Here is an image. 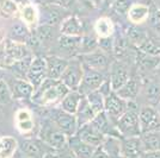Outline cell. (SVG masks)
<instances>
[{
  "label": "cell",
  "mask_w": 160,
  "mask_h": 158,
  "mask_svg": "<svg viewBox=\"0 0 160 158\" xmlns=\"http://www.w3.org/2000/svg\"><path fill=\"white\" fill-rule=\"evenodd\" d=\"M71 89L61 80L47 79L37 89H35L31 101L40 107H49L60 104Z\"/></svg>",
  "instance_id": "obj_1"
},
{
  "label": "cell",
  "mask_w": 160,
  "mask_h": 158,
  "mask_svg": "<svg viewBox=\"0 0 160 158\" xmlns=\"http://www.w3.org/2000/svg\"><path fill=\"white\" fill-rule=\"evenodd\" d=\"M116 127L122 137H140L142 134L139 119V107L135 105V101H129V107L127 112L121 117Z\"/></svg>",
  "instance_id": "obj_2"
},
{
  "label": "cell",
  "mask_w": 160,
  "mask_h": 158,
  "mask_svg": "<svg viewBox=\"0 0 160 158\" xmlns=\"http://www.w3.org/2000/svg\"><path fill=\"white\" fill-rule=\"evenodd\" d=\"M38 138L47 143L55 151L63 150L68 146V137L62 131H60L49 118L41 126Z\"/></svg>",
  "instance_id": "obj_3"
},
{
  "label": "cell",
  "mask_w": 160,
  "mask_h": 158,
  "mask_svg": "<svg viewBox=\"0 0 160 158\" xmlns=\"http://www.w3.org/2000/svg\"><path fill=\"white\" fill-rule=\"evenodd\" d=\"M48 118L56 125V127L62 131L67 137H72L78 132V121L75 118V114H71L59 108H53L49 111Z\"/></svg>",
  "instance_id": "obj_4"
},
{
  "label": "cell",
  "mask_w": 160,
  "mask_h": 158,
  "mask_svg": "<svg viewBox=\"0 0 160 158\" xmlns=\"http://www.w3.org/2000/svg\"><path fill=\"white\" fill-rule=\"evenodd\" d=\"M84 76V64L80 57H72L68 61V66L61 76V81L71 91H78Z\"/></svg>",
  "instance_id": "obj_5"
},
{
  "label": "cell",
  "mask_w": 160,
  "mask_h": 158,
  "mask_svg": "<svg viewBox=\"0 0 160 158\" xmlns=\"http://www.w3.org/2000/svg\"><path fill=\"white\" fill-rule=\"evenodd\" d=\"M18 150L28 158H44L48 153L55 151L41 138H25L19 143Z\"/></svg>",
  "instance_id": "obj_6"
},
{
  "label": "cell",
  "mask_w": 160,
  "mask_h": 158,
  "mask_svg": "<svg viewBox=\"0 0 160 158\" xmlns=\"http://www.w3.org/2000/svg\"><path fill=\"white\" fill-rule=\"evenodd\" d=\"M105 81H107V79H105V75L103 74V72L88 68L87 66L84 64V76H82V81L80 83L78 91L84 96H86L87 94H90L91 92L99 89Z\"/></svg>",
  "instance_id": "obj_7"
},
{
  "label": "cell",
  "mask_w": 160,
  "mask_h": 158,
  "mask_svg": "<svg viewBox=\"0 0 160 158\" xmlns=\"http://www.w3.org/2000/svg\"><path fill=\"white\" fill-rule=\"evenodd\" d=\"M108 74H109V82L113 92L118 91L132 77L126 62L118 61V59H113L111 62V64L108 69Z\"/></svg>",
  "instance_id": "obj_8"
},
{
  "label": "cell",
  "mask_w": 160,
  "mask_h": 158,
  "mask_svg": "<svg viewBox=\"0 0 160 158\" xmlns=\"http://www.w3.org/2000/svg\"><path fill=\"white\" fill-rule=\"evenodd\" d=\"M27 80L37 89L38 87L48 79L47 61L43 57H33L30 66L25 72Z\"/></svg>",
  "instance_id": "obj_9"
},
{
  "label": "cell",
  "mask_w": 160,
  "mask_h": 158,
  "mask_svg": "<svg viewBox=\"0 0 160 158\" xmlns=\"http://www.w3.org/2000/svg\"><path fill=\"white\" fill-rule=\"evenodd\" d=\"M129 107V101L120 98L116 92H111L105 96V105H104V112L108 114V117L112 120L116 125L117 120L127 112Z\"/></svg>",
  "instance_id": "obj_10"
},
{
  "label": "cell",
  "mask_w": 160,
  "mask_h": 158,
  "mask_svg": "<svg viewBox=\"0 0 160 158\" xmlns=\"http://www.w3.org/2000/svg\"><path fill=\"white\" fill-rule=\"evenodd\" d=\"M139 119L142 133L157 131L160 128V113L157 107L143 105L139 108Z\"/></svg>",
  "instance_id": "obj_11"
},
{
  "label": "cell",
  "mask_w": 160,
  "mask_h": 158,
  "mask_svg": "<svg viewBox=\"0 0 160 158\" xmlns=\"http://www.w3.org/2000/svg\"><path fill=\"white\" fill-rule=\"evenodd\" d=\"M80 59L88 68H92V69L99 70V72L108 70L110 64H111L109 55L107 53H104L103 50H100V49H97L96 51H92V53H90L81 55Z\"/></svg>",
  "instance_id": "obj_12"
},
{
  "label": "cell",
  "mask_w": 160,
  "mask_h": 158,
  "mask_svg": "<svg viewBox=\"0 0 160 158\" xmlns=\"http://www.w3.org/2000/svg\"><path fill=\"white\" fill-rule=\"evenodd\" d=\"M127 20L132 25H142L149 20L151 17V5L146 2L136 1L129 8L127 13Z\"/></svg>",
  "instance_id": "obj_13"
},
{
  "label": "cell",
  "mask_w": 160,
  "mask_h": 158,
  "mask_svg": "<svg viewBox=\"0 0 160 158\" xmlns=\"http://www.w3.org/2000/svg\"><path fill=\"white\" fill-rule=\"evenodd\" d=\"M91 125L93 126L98 132H100L104 137H109V136L122 137L120 134V132H118V130H117L116 125H115V123L108 117V114L104 111L98 113L94 117L93 120L91 121Z\"/></svg>",
  "instance_id": "obj_14"
},
{
  "label": "cell",
  "mask_w": 160,
  "mask_h": 158,
  "mask_svg": "<svg viewBox=\"0 0 160 158\" xmlns=\"http://www.w3.org/2000/svg\"><path fill=\"white\" fill-rule=\"evenodd\" d=\"M143 150L140 137H122L121 138V153L126 158H139Z\"/></svg>",
  "instance_id": "obj_15"
},
{
  "label": "cell",
  "mask_w": 160,
  "mask_h": 158,
  "mask_svg": "<svg viewBox=\"0 0 160 158\" xmlns=\"http://www.w3.org/2000/svg\"><path fill=\"white\" fill-rule=\"evenodd\" d=\"M68 149L77 158H91L97 147L85 143L77 134H74L68 137Z\"/></svg>",
  "instance_id": "obj_16"
},
{
  "label": "cell",
  "mask_w": 160,
  "mask_h": 158,
  "mask_svg": "<svg viewBox=\"0 0 160 158\" xmlns=\"http://www.w3.org/2000/svg\"><path fill=\"white\" fill-rule=\"evenodd\" d=\"M5 57L12 63H17L30 57L25 43H18L14 40L7 42L5 48Z\"/></svg>",
  "instance_id": "obj_17"
},
{
  "label": "cell",
  "mask_w": 160,
  "mask_h": 158,
  "mask_svg": "<svg viewBox=\"0 0 160 158\" xmlns=\"http://www.w3.org/2000/svg\"><path fill=\"white\" fill-rule=\"evenodd\" d=\"M77 136L81 140H84L85 143L92 145L94 147H98L100 145H103L104 139H105V137L100 132H98L93 126L91 125V123L81 126L77 132Z\"/></svg>",
  "instance_id": "obj_18"
},
{
  "label": "cell",
  "mask_w": 160,
  "mask_h": 158,
  "mask_svg": "<svg viewBox=\"0 0 160 158\" xmlns=\"http://www.w3.org/2000/svg\"><path fill=\"white\" fill-rule=\"evenodd\" d=\"M60 32L61 35L81 37L84 35V24L78 16H68L61 21Z\"/></svg>",
  "instance_id": "obj_19"
},
{
  "label": "cell",
  "mask_w": 160,
  "mask_h": 158,
  "mask_svg": "<svg viewBox=\"0 0 160 158\" xmlns=\"http://www.w3.org/2000/svg\"><path fill=\"white\" fill-rule=\"evenodd\" d=\"M80 43L81 37L77 36H67L61 35L58 38V46L63 53L68 55L69 57H75L80 53Z\"/></svg>",
  "instance_id": "obj_20"
},
{
  "label": "cell",
  "mask_w": 160,
  "mask_h": 158,
  "mask_svg": "<svg viewBox=\"0 0 160 158\" xmlns=\"http://www.w3.org/2000/svg\"><path fill=\"white\" fill-rule=\"evenodd\" d=\"M47 68H48V79L61 80L63 72L66 70L69 59L62 58L60 56H48L47 58Z\"/></svg>",
  "instance_id": "obj_21"
},
{
  "label": "cell",
  "mask_w": 160,
  "mask_h": 158,
  "mask_svg": "<svg viewBox=\"0 0 160 158\" xmlns=\"http://www.w3.org/2000/svg\"><path fill=\"white\" fill-rule=\"evenodd\" d=\"M141 89V82L135 77H130L127 82L121 87L118 91H116V94L124 99L126 101H135L138 99Z\"/></svg>",
  "instance_id": "obj_22"
},
{
  "label": "cell",
  "mask_w": 160,
  "mask_h": 158,
  "mask_svg": "<svg viewBox=\"0 0 160 158\" xmlns=\"http://www.w3.org/2000/svg\"><path fill=\"white\" fill-rule=\"evenodd\" d=\"M12 94L14 99L19 100H31L33 93H35V87L24 79H14L12 82Z\"/></svg>",
  "instance_id": "obj_23"
},
{
  "label": "cell",
  "mask_w": 160,
  "mask_h": 158,
  "mask_svg": "<svg viewBox=\"0 0 160 158\" xmlns=\"http://www.w3.org/2000/svg\"><path fill=\"white\" fill-rule=\"evenodd\" d=\"M135 62L138 69H140L141 72H155L157 68L160 66V57L141 53L138 49V53L135 55Z\"/></svg>",
  "instance_id": "obj_24"
},
{
  "label": "cell",
  "mask_w": 160,
  "mask_h": 158,
  "mask_svg": "<svg viewBox=\"0 0 160 158\" xmlns=\"http://www.w3.org/2000/svg\"><path fill=\"white\" fill-rule=\"evenodd\" d=\"M16 127L22 134H29L35 128L32 114L29 109H19L16 114Z\"/></svg>",
  "instance_id": "obj_25"
},
{
  "label": "cell",
  "mask_w": 160,
  "mask_h": 158,
  "mask_svg": "<svg viewBox=\"0 0 160 158\" xmlns=\"http://www.w3.org/2000/svg\"><path fill=\"white\" fill-rule=\"evenodd\" d=\"M82 98H84V95L79 91H69L65 95V98L61 100V102L59 104L60 105L59 107L65 112L75 114L78 108H79V105Z\"/></svg>",
  "instance_id": "obj_26"
},
{
  "label": "cell",
  "mask_w": 160,
  "mask_h": 158,
  "mask_svg": "<svg viewBox=\"0 0 160 158\" xmlns=\"http://www.w3.org/2000/svg\"><path fill=\"white\" fill-rule=\"evenodd\" d=\"M96 115H97V113L94 112V109L91 107L88 100L86 99V96H84L81 102H80L78 111L75 113V118H77V121H78V127L80 128L81 126L91 123Z\"/></svg>",
  "instance_id": "obj_27"
},
{
  "label": "cell",
  "mask_w": 160,
  "mask_h": 158,
  "mask_svg": "<svg viewBox=\"0 0 160 158\" xmlns=\"http://www.w3.org/2000/svg\"><path fill=\"white\" fill-rule=\"evenodd\" d=\"M93 30L98 38H107L112 37L116 31V26L110 17H99L94 23Z\"/></svg>",
  "instance_id": "obj_28"
},
{
  "label": "cell",
  "mask_w": 160,
  "mask_h": 158,
  "mask_svg": "<svg viewBox=\"0 0 160 158\" xmlns=\"http://www.w3.org/2000/svg\"><path fill=\"white\" fill-rule=\"evenodd\" d=\"M126 35L129 40V43L134 46V48H139V46L148 38V31L145 30L143 27L140 25H132L126 29Z\"/></svg>",
  "instance_id": "obj_29"
},
{
  "label": "cell",
  "mask_w": 160,
  "mask_h": 158,
  "mask_svg": "<svg viewBox=\"0 0 160 158\" xmlns=\"http://www.w3.org/2000/svg\"><path fill=\"white\" fill-rule=\"evenodd\" d=\"M146 104L153 107H158L160 104V83L155 80H149L145 89Z\"/></svg>",
  "instance_id": "obj_30"
},
{
  "label": "cell",
  "mask_w": 160,
  "mask_h": 158,
  "mask_svg": "<svg viewBox=\"0 0 160 158\" xmlns=\"http://www.w3.org/2000/svg\"><path fill=\"white\" fill-rule=\"evenodd\" d=\"M32 35L28 26L23 23H14L10 30V38L11 40L18 42V43H28L31 40Z\"/></svg>",
  "instance_id": "obj_31"
},
{
  "label": "cell",
  "mask_w": 160,
  "mask_h": 158,
  "mask_svg": "<svg viewBox=\"0 0 160 158\" xmlns=\"http://www.w3.org/2000/svg\"><path fill=\"white\" fill-rule=\"evenodd\" d=\"M145 151H160V131H151L140 136Z\"/></svg>",
  "instance_id": "obj_32"
},
{
  "label": "cell",
  "mask_w": 160,
  "mask_h": 158,
  "mask_svg": "<svg viewBox=\"0 0 160 158\" xmlns=\"http://www.w3.org/2000/svg\"><path fill=\"white\" fill-rule=\"evenodd\" d=\"M99 49V38L97 35H82L81 43H80V53L79 55H85Z\"/></svg>",
  "instance_id": "obj_33"
},
{
  "label": "cell",
  "mask_w": 160,
  "mask_h": 158,
  "mask_svg": "<svg viewBox=\"0 0 160 158\" xmlns=\"http://www.w3.org/2000/svg\"><path fill=\"white\" fill-rule=\"evenodd\" d=\"M138 49L141 53H145L147 55H151V56H159L160 57V38L148 36V38Z\"/></svg>",
  "instance_id": "obj_34"
},
{
  "label": "cell",
  "mask_w": 160,
  "mask_h": 158,
  "mask_svg": "<svg viewBox=\"0 0 160 158\" xmlns=\"http://www.w3.org/2000/svg\"><path fill=\"white\" fill-rule=\"evenodd\" d=\"M86 99L88 100L91 107L94 109V112L100 113L104 111V105H105V95L100 92L99 89L94 91V92H91L90 94L86 95Z\"/></svg>",
  "instance_id": "obj_35"
},
{
  "label": "cell",
  "mask_w": 160,
  "mask_h": 158,
  "mask_svg": "<svg viewBox=\"0 0 160 158\" xmlns=\"http://www.w3.org/2000/svg\"><path fill=\"white\" fill-rule=\"evenodd\" d=\"M17 140L12 137L0 138V158H8L17 149Z\"/></svg>",
  "instance_id": "obj_36"
},
{
  "label": "cell",
  "mask_w": 160,
  "mask_h": 158,
  "mask_svg": "<svg viewBox=\"0 0 160 158\" xmlns=\"http://www.w3.org/2000/svg\"><path fill=\"white\" fill-rule=\"evenodd\" d=\"M22 17L24 23L28 25H35L38 20V12L36 10V7L31 5V4H28L25 6H23L22 10Z\"/></svg>",
  "instance_id": "obj_37"
},
{
  "label": "cell",
  "mask_w": 160,
  "mask_h": 158,
  "mask_svg": "<svg viewBox=\"0 0 160 158\" xmlns=\"http://www.w3.org/2000/svg\"><path fill=\"white\" fill-rule=\"evenodd\" d=\"M134 2H136V0H116L110 6V8L117 16H127L129 8L132 7Z\"/></svg>",
  "instance_id": "obj_38"
},
{
  "label": "cell",
  "mask_w": 160,
  "mask_h": 158,
  "mask_svg": "<svg viewBox=\"0 0 160 158\" xmlns=\"http://www.w3.org/2000/svg\"><path fill=\"white\" fill-rule=\"evenodd\" d=\"M18 5L12 0H0V14L5 18L12 17L17 13Z\"/></svg>",
  "instance_id": "obj_39"
},
{
  "label": "cell",
  "mask_w": 160,
  "mask_h": 158,
  "mask_svg": "<svg viewBox=\"0 0 160 158\" xmlns=\"http://www.w3.org/2000/svg\"><path fill=\"white\" fill-rule=\"evenodd\" d=\"M13 100V94L10 87L7 86L6 81L0 80V105H8Z\"/></svg>",
  "instance_id": "obj_40"
},
{
  "label": "cell",
  "mask_w": 160,
  "mask_h": 158,
  "mask_svg": "<svg viewBox=\"0 0 160 158\" xmlns=\"http://www.w3.org/2000/svg\"><path fill=\"white\" fill-rule=\"evenodd\" d=\"M35 37L37 38V40H50L53 37V26L48 25V24H42L37 27Z\"/></svg>",
  "instance_id": "obj_41"
},
{
  "label": "cell",
  "mask_w": 160,
  "mask_h": 158,
  "mask_svg": "<svg viewBox=\"0 0 160 158\" xmlns=\"http://www.w3.org/2000/svg\"><path fill=\"white\" fill-rule=\"evenodd\" d=\"M44 18H46L44 24L52 25V26H54L59 21H62V20L65 19V18H61V13L58 10H50V8L47 10V13L44 14Z\"/></svg>",
  "instance_id": "obj_42"
},
{
  "label": "cell",
  "mask_w": 160,
  "mask_h": 158,
  "mask_svg": "<svg viewBox=\"0 0 160 158\" xmlns=\"http://www.w3.org/2000/svg\"><path fill=\"white\" fill-rule=\"evenodd\" d=\"M99 49L103 50L108 55L111 53L112 55L113 49V36L112 37H107V38H99Z\"/></svg>",
  "instance_id": "obj_43"
},
{
  "label": "cell",
  "mask_w": 160,
  "mask_h": 158,
  "mask_svg": "<svg viewBox=\"0 0 160 158\" xmlns=\"http://www.w3.org/2000/svg\"><path fill=\"white\" fill-rule=\"evenodd\" d=\"M91 158H110V155L105 151V149L100 145L98 146L97 149H96V151L93 152V155H92V157Z\"/></svg>",
  "instance_id": "obj_44"
},
{
  "label": "cell",
  "mask_w": 160,
  "mask_h": 158,
  "mask_svg": "<svg viewBox=\"0 0 160 158\" xmlns=\"http://www.w3.org/2000/svg\"><path fill=\"white\" fill-rule=\"evenodd\" d=\"M61 152L58 151V155H59V158H77L75 156H74L73 153H72V151L68 149V146L67 147H65L63 150H60Z\"/></svg>",
  "instance_id": "obj_45"
},
{
  "label": "cell",
  "mask_w": 160,
  "mask_h": 158,
  "mask_svg": "<svg viewBox=\"0 0 160 158\" xmlns=\"http://www.w3.org/2000/svg\"><path fill=\"white\" fill-rule=\"evenodd\" d=\"M53 1L62 8H68L74 4V0H53Z\"/></svg>",
  "instance_id": "obj_46"
},
{
  "label": "cell",
  "mask_w": 160,
  "mask_h": 158,
  "mask_svg": "<svg viewBox=\"0 0 160 158\" xmlns=\"http://www.w3.org/2000/svg\"><path fill=\"white\" fill-rule=\"evenodd\" d=\"M139 158H160V151H145Z\"/></svg>",
  "instance_id": "obj_47"
},
{
  "label": "cell",
  "mask_w": 160,
  "mask_h": 158,
  "mask_svg": "<svg viewBox=\"0 0 160 158\" xmlns=\"http://www.w3.org/2000/svg\"><path fill=\"white\" fill-rule=\"evenodd\" d=\"M79 1L81 2V5H84V6L87 7V8H90V10L96 8L93 5V2H92V0H79Z\"/></svg>",
  "instance_id": "obj_48"
},
{
  "label": "cell",
  "mask_w": 160,
  "mask_h": 158,
  "mask_svg": "<svg viewBox=\"0 0 160 158\" xmlns=\"http://www.w3.org/2000/svg\"><path fill=\"white\" fill-rule=\"evenodd\" d=\"M12 1H14L17 5H22V6H25L29 4V0H12Z\"/></svg>",
  "instance_id": "obj_49"
},
{
  "label": "cell",
  "mask_w": 160,
  "mask_h": 158,
  "mask_svg": "<svg viewBox=\"0 0 160 158\" xmlns=\"http://www.w3.org/2000/svg\"><path fill=\"white\" fill-rule=\"evenodd\" d=\"M44 158H59V155H58V151H53L50 153H48Z\"/></svg>",
  "instance_id": "obj_50"
},
{
  "label": "cell",
  "mask_w": 160,
  "mask_h": 158,
  "mask_svg": "<svg viewBox=\"0 0 160 158\" xmlns=\"http://www.w3.org/2000/svg\"><path fill=\"white\" fill-rule=\"evenodd\" d=\"M92 2H93V5L96 8H98V7L104 2V0H92Z\"/></svg>",
  "instance_id": "obj_51"
},
{
  "label": "cell",
  "mask_w": 160,
  "mask_h": 158,
  "mask_svg": "<svg viewBox=\"0 0 160 158\" xmlns=\"http://www.w3.org/2000/svg\"><path fill=\"white\" fill-rule=\"evenodd\" d=\"M115 1H116V0H104V2H105V5H107V6H111V5H112L113 2H115Z\"/></svg>",
  "instance_id": "obj_52"
},
{
  "label": "cell",
  "mask_w": 160,
  "mask_h": 158,
  "mask_svg": "<svg viewBox=\"0 0 160 158\" xmlns=\"http://www.w3.org/2000/svg\"><path fill=\"white\" fill-rule=\"evenodd\" d=\"M110 158H126L124 156H122V153H120V155H115V156H111Z\"/></svg>",
  "instance_id": "obj_53"
},
{
  "label": "cell",
  "mask_w": 160,
  "mask_h": 158,
  "mask_svg": "<svg viewBox=\"0 0 160 158\" xmlns=\"http://www.w3.org/2000/svg\"><path fill=\"white\" fill-rule=\"evenodd\" d=\"M2 40H4V32L0 30V43L2 42Z\"/></svg>",
  "instance_id": "obj_54"
},
{
  "label": "cell",
  "mask_w": 160,
  "mask_h": 158,
  "mask_svg": "<svg viewBox=\"0 0 160 158\" xmlns=\"http://www.w3.org/2000/svg\"><path fill=\"white\" fill-rule=\"evenodd\" d=\"M16 158H28V157H25V156H24V155H22V153H18V155H17V157Z\"/></svg>",
  "instance_id": "obj_55"
},
{
  "label": "cell",
  "mask_w": 160,
  "mask_h": 158,
  "mask_svg": "<svg viewBox=\"0 0 160 158\" xmlns=\"http://www.w3.org/2000/svg\"><path fill=\"white\" fill-rule=\"evenodd\" d=\"M155 74H157L158 76H160V66L157 68V70H155Z\"/></svg>",
  "instance_id": "obj_56"
},
{
  "label": "cell",
  "mask_w": 160,
  "mask_h": 158,
  "mask_svg": "<svg viewBox=\"0 0 160 158\" xmlns=\"http://www.w3.org/2000/svg\"><path fill=\"white\" fill-rule=\"evenodd\" d=\"M157 109H158V112L160 113V104H159V105H158V107H157Z\"/></svg>",
  "instance_id": "obj_57"
},
{
  "label": "cell",
  "mask_w": 160,
  "mask_h": 158,
  "mask_svg": "<svg viewBox=\"0 0 160 158\" xmlns=\"http://www.w3.org/2000/svg\"><path fill=\"white\" fill-rule=\"evenodd\" d=\"M159 131H160V128H159Z\"/></svg>",
  "instance_id": "obj_58"
}]
</instances>
